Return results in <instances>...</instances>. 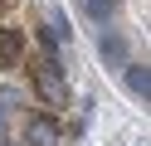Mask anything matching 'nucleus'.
Returning <instances> with one entry per match:
<instances>
[{
  "label": "nucleus",
  "instance_id": "8",
  "mask_svg": "<svg viewBox=\"0 0 151 146\" xmlns=\"http://www.w3.org/2000/svg\"><path fill=\"white\" fill-rule=\"evenodd\" d=\"M5 10H10V0H0V15H5Z\"/></svg>",
  "mask_w": 151,
  "mask_h": 146
},
{
  "label": "nucleus",
  "instance_id": "7",
  "mask_svg": "<svg viewBox=\"0 0 151 146\" xmlns=\"http://www.w3.org/2000/svg\"><path fill=\"white\" fill-rule=\"evenodd\" d=\"M0 132H5V107H0Z\"/></svg>",
  "mask_w": 151,
  "mask_h": 146
},
{
  "label": "nucleus",
  "instance_id": "9",
  "mask_svg": "<svg viewBox=\"0 0 151 146\" xmlns=\"http://www.w3.org/2000/svg\"><path fill=\"white\" fill-rule=\"evenodd\" d=\"M0 146H5V141H0Z\"/></svg>",
  "mask_w": 151,
  "mask_h": 146
},
{
  "label": "nucleus",
  "instance_id": "5",
  "mask_svg": "<svg viewBox=\"0 0 151 146\" xmlns=\"http://www.w3.org/2000/svg\"><path fill=\"white\" fill-rule=\"evenodd\" d=\"M122 83H127L132 97L146 102V97H151V68H146V63H127V68H122Z\"/></svg>",
  "mask_w": 151,
  "mask_h": 146
},
{
  "label": "nucleus",
  "instance_id": "4",
  "mask_svg": "<svg viewBox=\"0 0 151 146\" xmlns=\"http://www.w3.org/2000/svg\"><path fill=\"white\" fill-rule=\"evenodd\" d=\"M24 68V29H0V73Z\"/></svg>",
  "mask_w": 151,
  "mask_h": 146
},
{
  "label": "nucleus",
  "instance_id": "3",
  "mask_svg": "<svg viewBox=\"0 0 151 146\" xmlns=\"http://www.w3.org/2000/svg\"><path fill=\"white\" fill-rule=\"evenodd\" d=\"M24 146H59V122H54V112H29L24 117Z\"/></svg>",
  "mask_w": 151,
  "mask_h": 146
},
{
  "label": "nucleus",
  "instance_id": "2",
  "mask_svg": "<svg viewBox=\"0 0 151 146\" xmlns=\"http://www.w3.org/2000/svg\"><path fill=\"white\" fill-rule=\"evenodd\" d=\"M98 54H102L107 68H127L132 63V44H127L122 29H102V34H98Z\"/></svg>",
  "mask_w": 151,
  "mask_h": 146
},
{
  "label": "nucleus",
  "instance_id": "1",
  "mask_svg": "<svg viewBox=\"0 0 151 146\" xmlns=\"http://www.w3.org/2000/svg\"><path fill=\"white\" fill-rule=\"evenodd\" d=\"M29 83H34V93L44 97V107H63L68 102V83H63V63L59 58H29Z\"/></svg>",
  "mask_w": 151,
  "mask_h": 146
},
{
  "label": "nucleus",
  "instance_id": "6",
  "mask_svg": "<svg viewBox=\"0 0 151 146\" xmlns=\"http://www.w3.org/2000/svg\"><path fill=\"white\" fill-rule=\"evenodd\" d=\"M117 5H122V0H83V10H88V19H98V24L117 15Z\"/></svg>",
  "mask_w": 151,
  "mask_h": 146
}]
</instances>
